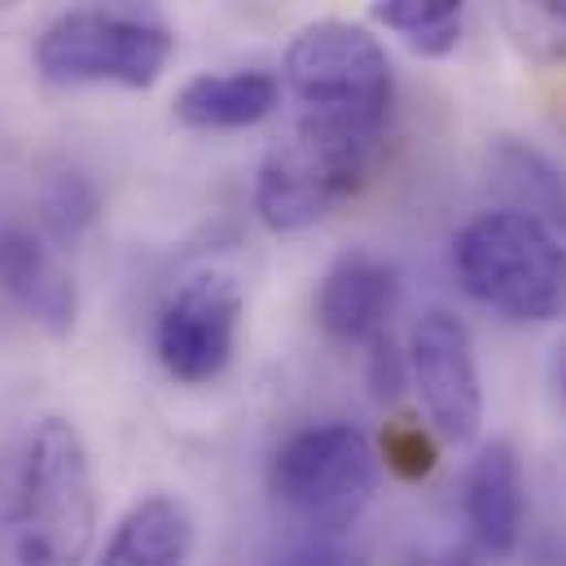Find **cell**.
I'll list each match as a JSON object with an SVG mask.
<instances>
[{"instance_id":"9a60e30c","label":"cell","mask_w":566,"mask_h":566,"mask_svg":"<svg viewBox=\"0 0 566 566\" xmlns=\"http://www.w3.org/2000/svg\"><path fill=\"white\" fill-rule=\"evenodd\" d=\"M374 22L405 35V44L422 57H443L461 40L465 0H374Z\"/></svg>"},{"instance_id":"7a4b0ae2","label":"cell","mask_w":566,"mask_h":566,"mask_svg":"<svg viewBox=\"0 0 566 566\" xmlns=\"http://www.w3.org/2000/svg\"><path fill=\"white\" fill-rule=\"evenodd\" d=\"M382 142V128L343 119V115H321V111H298V119L282 133V142L260 163L255 180V211L273 233H298L325 220L338 202H347L374 154Z\"/></svg>"},{"instance_id":"30bf717a","label":"cell","mask_w":566,"mask_h":566,"mask_svg":"<svg viewBox=\"0 0 566 566\" xmlns=\"http://www.w3.org/2000/svg\"><path fill=\"white\" fill-rule=\"evenodd\" d=\"M400 303V273L378 255H343L316 290V321L343 347H365L387 334V321Z\"/></svg>"},{"instance_id":"8fae6325","label":"cell","mask_w":566,"mask_h":566,"mask_svg":"<svg viewBox=\"0 0 566 566\" xmlns=\"http://www.w3.org/2000/svg\"><path fill=\"white\" fill-rule=\"evenodd\" d=\"M282 106V80L273 71H207L180 84L171 115L189 133H242L264 124Z\"/></svg>"},{"instance_id":"5b68a950","label":"cell","mask_w":566,"mask_h":566,"mask_svg":"<svg viewBox=\"0 0 566 566\" xmlns=\"http://www.w3.org/2000/svg\"><path fill=\"white\" fill-rule=\"evenodd\" d=\"M282 75L298 111H321V115L369 124V128H387L391 62L378 35H369L360 22L321 18L294 31Z\"/></svg>"},{"instance_id":"e0dca14e","label":"cell","mask_w":566,"mask_h":566,"mask_svg":"<svg viewBox=\"0 0 566 566\" xmlns=\"http://www.w3.org/2000/svg\"><path fill=\"white\" fill-rule=\"evenodd\" d=\"M102 211V193L84 171H57L40 193V233L53 247H75Z\"/></svg>"},{"instance_id":"52a82bcc","label":"cell","mask_w":566,"mask_h":566,"mask_svg":"<svg viewBox=\"0 0 566 566\" xmlns=\"http://www.w3.org/2000/svg\"><path fill=\"white\" fill-rule=\"evenodd\" d=\"M409 387L422 400V413L430 430L465 448L483 430V378H479V356L474 338L461 316L430 307L409 329Z\"/></svg>"},{"instance_id":"9c48e42d","label":"cell","mask_w":566,"mask_h":566,"mask_svg":"<svg viewBox=\"0 0 566 566\" xmlns=\"http://www.w3.org/2000/svg\"><path fill=\"white\" fill-rule=\"evenodd\" d=\"M0 290L31 325L53 338H66L80 321L75 277L35 229H0Z\"/></svg>"},{"instance_id":"44dd1931","label":"cell","mask_w":566,"mask_h":566,"mask_svg":"<svg viewBox=\"0 0 566 566\" xmlns=\"http://www.w3.org/2000/svg\"><path fill=\"white\" fill-rule=\"evenodd\" d=\"M563 396H566V356H563Z\"/></svg>"},{"instance_id":"d6986e66","label":"cell","mask_w":566,"mask_h":566,"mask_svg":"<svg viewBox=\"0 0 566 566\" xmlns=\"http://www.w3.org/2000/svg\"><path fill=\"white\" fill-rule=\"evenodd\" d=\"M387 457H391V465H400V470H409V474H426V470H430V461H434L418 430L396 434V439L387 443Z\"/></svg>"},{"instance_id":"ba28073f","label":"cell","mask_w":566,"mask_h":566,"mask_svg":"<svg viewBox=\"0 0 566 566\" xmlns=\"http://www.w3.org/2000/svg\"><path fill=\"white\" fill-rule=\"evenodd\" d=\"M238 334H242V290L224 273H198L158 312L154 352L176 382L207 387L233 365Z\"/></svg>"},{"instance_id":"8992f818","label":"cell","mask_w":566,"mask_h":566,"mask_svg":"<svg viewBox=\"0 0 566 566\" xmlns=\"http://www.w3.org/2000/svg\"><path fill=\"white\" fill-rule=\"evenodd\" d=\"M176 40L167 27L111 13V9H75L49 22L35 40V71L49 84H115L149 88L167 71Z\"/></svg>"},{"instance_id":"7c38bea8","label":"cell","mask_w":566,"mask_h":566,"mask_svg":"<svg viewBox=\"0 0 566 566\" xmlns=\"http://www.w3.org/2000/svg\"><path fill=\"white\" fill-rule=\"evenodd\" d=\"M465 514L483 549L510 554L523 541V518H527V483H523V461L514 443L492 439L479 448L465 474Z\"/></svg>"},{"instance_id":"2e32d148","label":"cell","mask_w":566,"mask_h":566,"mask_svg":"<svg viewBox=\"0 0 566 566\" xmlns=\"http://www.w3.org/2000/svg\"><path fill=\"white\" fill-rule=\"evenodd\" d=\"M510 44L536 66H566V0H496Z\"/></svg>"},{"instance_id":"ac0fdd59","label":"cell","mask_w":566,"mask_h":566,"mask_svg":"<svg viewBox=\"0 0 566 566\" xmlns=\"http://www.w3.org/2000/svg\"><path fill=\"white\" fill-rule=\"evenodd\" d=\"M369 347V387H374V400H396L405 387H409V356L396 352L391 334H378L365 343Z\"/></svg>"},{"instance_id":"6da1fadb","label":"cell","mask_w":566,"mask_h":566,"mask_svg":"<svg viewBox=\"0 0 566 566\" xmlns=\"http://www.w3.org/2000/svg\"><path fill=\"white\" fill-rule=\"evenodd\" d=\"M97 541V483L84 434L66 418L31 430L0 505V566H84Z\"/></svg>"},{"instance_id":"ffe728a7","label":"cell","mask_w":566,"mask_h":566,"mask_svg":"<svg viewBox=\"0 0 566 566\" xmlns=\"http://www.w3.org/2000/svg\"><path fill=\"white\" fill-rule=\"evenodd\" d=\"M277 566H347V554H343L338 545H329L325 536H316V541L298 545L294 554H285Z\"/></svg>"},{"instance_id":"4fadbf2b","label":"cell","mask_w":566,"mask_h":566,"mask_svg":"<svg viewBox=\"0 0 566 566\" xmlns=\"http://www.w3.org/2000/svg\"><path fill=\"white\" fill-rule=\"evenodd\" d=\"M193 554V514L180 496L154 492L111 532L97 566H185Z\"/></svg>"},{"instance_id":"5bb4252c","label":"cell","mask_w":566,"mask_h":566,"mask_svg":"<svg viewBox=\"0 0 566 566\" xmlns=\"http://www.w3.org/2000/svg\"><path fill=\"white\" fill-rule=\"evenodd\" d=\"M492 180L505 193V207L545 220L554 233H566V176L545 154L505 137L492 149Z\"/></svg>"},{"instance_id":"277c9868","label":"cell","mask_w":566,"mask_h":566,"mask_svg":"<svg viewBox=\"0 0 566 566\" xmlns=\"http://www.w3.org/2000/svg\"><path fill=\"white\" fill-rule=\"evenodd\" d=\"M269 492L307 532L338 536L369 510L378 492V452L352 422L303 426L277 448Z\"/></svg>"},{"instance_id":"3957f363","label":"cell","mask_w":566,"mask_h":566,"mask_svg":"<svg viewBox=\"0 0 566 566\" xmlns=\"http://www.w3.org/2000/svg\"><path fill=\"white\" fill-rule=\"evenodd\" d=\"M452 264L465 294L510 321H566V242L527 211L501 207L474 216L457 233Z\"/></svg>"}]
</instances>
